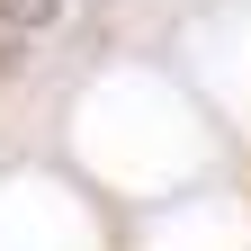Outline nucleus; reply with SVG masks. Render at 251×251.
I'll return each instance as SVG.
<instances>
[{
    "mask_svg": "<svg viewBox=\"0 0 251 251\" xmlns=\"http://www.w3.org/2000/svg\"><path fill=\"white\" fill-rule=\"evenodd\" d=\"M0 18H9V27H54L63 0H0Z\"/></svg>",
    "mask_w": 251,
    "mask_h": 251,
    "instance_id": "nucleus-1",
    "label": "nucleus"
}]
</instances>
